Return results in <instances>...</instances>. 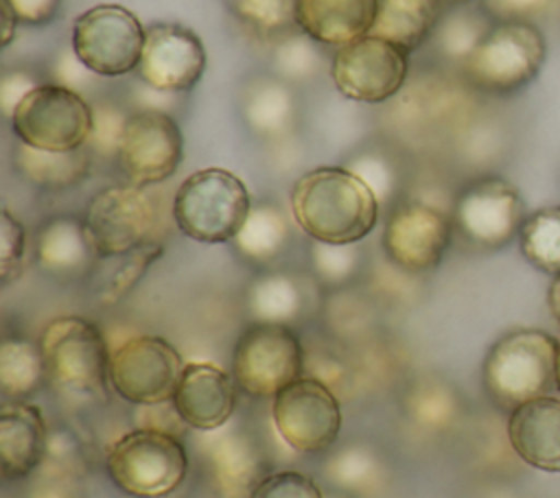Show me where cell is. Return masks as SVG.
<instances>
[{
    "label": "cell",
    "mask_w": 560,
    "mask_h": 498,
    "mask_svg": "<svg viewBox=\"0 0 560 498\" xmlns=\"http://www.w3.org/2000/svg\"><path fill=\"white\" fill-rule=\"evenodd\" d=\"M378 199L346 166H319L295 179L291 214L311 238L330 245L363 240L378 221Z\"/></svg>",
    "instance_id": "1"
},
{
    "label": "cell",
    "mask_w": 560,
    "mask_h": 498,
    "mask_svg": "<svg viewBox=\"0 0 560 498\" xmlns=\"http://www.w3.org/2000/svg\"><path fill=\"white\" fill-rule=\"evenodd\" d=\"M46 380L63 395L105 400L109 384V347L98 325L85 317H57L39 336Z\"/></svg>",
    "instance_id": "2"
},
{
    "label": "cell",
    "mask_w": 560,
    "mask_h": 498,
    "mask_svg": "<svg viewBox=\"0 0 560 498\" xmlns=\"http://www.w3.org/2000/svg\"><path fill=\"white\" fill-rule=\"evenodd\" d=\"M560 341L542 330H514L503 334L486 354L483 387L505 408L542 398L556 384Z\"/></svg>",
    "instance_id": "3"
},
{
    "label": "cell",
    "mask_w": 560,
    "mask_h": 498,
    "mask_svg": "<svg viewBox=\"0 0 560 498\" xmlns=\"http://www.w3.org/2000/svg\"><path fill=\"white\" fill-rule=\"evenodd\" d=\"M249 210L247 186L225 168H201L188 175L173 199L179 232L208 245L234 240Z\"/></svg>",
    "instance_id": "4"
},
{
    "label": "cell",
    "mask_w": 560,
    "mask_h": 498,
    "mask_svg": "<svg viewBox=\"0 0 560 498\" xmlns=\"http://www.w3.org/2000/svg\"><path fill=\"white\" fill-rule=\"evenodd\" d=\"M105 467L122 494L164 498L182 487L188 474V454L177 435L136 428L112 443Z\"/></svg>",
    "instance_id": "5"
},
{
    "label": "cell",
    "mask_w": 560,
    "mask_h": 498,
    "mask_svg": "<svg viewBox=\"0 0 560 498\" xmlns=\"http://www.w3.org/2000/svg\"><path fill=\"white\" fill-rule=\"evenodd\" d=\"M545 55V37L532 22H494L462 63V74L479 92L512 94L538 76Z\"/></svg>",
    "instance_id": "6"
},
{
    "label": "cell",
    "mask_w": 560,
    "mask_h": 498,
    "mask_svg": "<svg viewBox=\"0 0 560 498\" xmlns=\"http://www.w3.org/2000/svg\"><path fill=\"white\" fill-rule=\"evenodd\" d=\"M302 374L304 349L291 325L254 321L238 334L232 352V376L247 395L276 398Z\"/></svg>",
    "instance_id": "7"
},
{
    "label": "cell",
    "mask_w": 560,
    "mask_h": 498,
    "mask_svg": "<svg viewBox=\"0 0 560 498\" xmlns=\"http://www.w3.org/2000/svg\"><path fill=\"white\" fill-rule=\"evenodd\" d=\"M11 127L18 140L35 149H83L92 129V105L79 92L48 81L18 105Z\"/></svg>",
    "instance_id": "8"
},
{
    "label": "cell",
    "mask_w": 560,
    "mask_h": 498,
    "mask_svg": "<svg viewBox=\"0 0 560 498\" xmlns=\"http://www.w3.org/2000/svg\"><path fill=\"white\" fill-rule=\"evenodd\" d=\"M147 28L120 4H96L72 24V50L96 76L138 70Z\"/></svg>",
    "instance_id": "9"
},
{
    "label": "cell",
    "mask_w": 560,
    "mask_h": 498,
    "mask_svg": "<svg viewBox=\"0 0 560 498\" xmlns=\"http://www.w3.org/2000/svg\"><path fill=\"white\" fill-rule=\"evenodd\" d=\"M184 367L179 352L166 339L140 334L112 352L109 384L131 404H164L173 400Z\"/></svg>",
    "instance_id": "10"
},
{
    "label": "cell",
    "mask_w": 560,
    "mask_h": 498,
    "mask_svg": "<svg viewBox=\"0 0 560 498\" xmlns=\"http://www.w3.org/2000/svg\"><path fill=\"white\" fill-rule=\"evenodd\" d=\"M407 50L400 46L365 35L335 50L330 79L337 92L357 103H385L394 98L409 74Z\"/></svg>",
    "instance_id": "11"
},
{
    "label": "cell",
    "mask_w": 560,
    "mask_h": 498,
    "mask_svg": "<svg viewBox=\"0 0 560 498\" xmlns=\"http://www.w3.org/2000/svg\"><path fill=\"white\" fill-rule=\"evenodd\" d=\"M90 242L98 258H116L149 242L155 205L144 188L116 183L98 190L83 214Z\"/></svg>",
    "instance_id": "12"
},
{
    "label": "cell",
    "mask_w": 560,
    "mask_h": 498,
    "mask_svg": "<svg viewBox=\"0 0 560 498\" xmlns=\"http://www.w3.org/2000/svg\"><path fill=\"white\" fill-rule=\"evenodd\" d=\"M184 138L177 120L162 109L131 111L118 146V168L133 186L166 181L179 168Z\"/></svg>",
    "instance_id": "13"
},
{
    "label": "cell",
    "mask_w": 560,
    "mask_h": 498,
    "mask_svg": "<svg viewBox=\"0 0 560 498\" xmlns=\"http://www.w3.org/2000/svg\"><path fill=\"white\" fill-rule=\"evenodd\" d=\"M278 435L298 452L328 450L341 430V406L319 378H298L273 398Z\"/></svg>",
    "instance_id": "14"
},
{
    "label": "cell",
    "mask_w": 560,
    "mask_h": 498,
    "mask_svg": "<svg viewBox=\"0 0 560 498\" xmlns=\"http://www.w3.org/2000/svg\"><path fill=\"white\" fill-rule=\"evenodd\" d=\"M453 218L422 201H402L392 208L383 229V251L400 271H433L453 238Z\"/></svg>",
    "instance_id": "15"
},
{
    "label": "cell",
    "mask_w": 560,
    "mask_h": 498,
    "mask_svg": "<svg viewBox=\"0 0 560 498\" xmlns=\"http://www.w3.org/2000/svg\"><path fill=\"white\" fill-rule=\"evenodd\" d=\"M523 201L518 190L501 177H483L468 183L453 210L455 227L475 245L503 247L523 225Z\"/></svg>",
    "instance_id": "16"
},
{
    "label": "cell",
    "mask_w": 560,
    "mask_h": 498,
    "mask_svg": "<svg viewBox=\"0 0 560 498\" xmlns=\"http://www.w3.org/2000/svg\"><path fill=\"white\" fill-rule=\"evenodd\" d=\"M206 48L199 35L182 24L160 22L147 28L138 79L166 94L192 90L206 70Z\"/></svg>",
    "instance_id": "17"
},
{
    "label": "cell",
    "mask_w": 560,
    "mask_h": 498,
    "mask_svg": "<svg viewBox=\"0 0 560 498\" xmlns=\"http://www.w3.org/2000/svg\"><path fill=\"white\" fill-rule=\"evenodd\" d=\"M232 378L210 363L186 365L171 400L182 422L201 432L225 426L236 406Z\"/></svg>",
    "instance_id": "18"
},
{
    "label": "cell",
    "mask_w": 560,
    "mask_h": 498,
    "mask_svg": "<svg viewBox=\"0 0 560 498\" xmlns=\"http://www.w3.org/2000/svg\"><path fill=\"white\" fill-rule=\"evenodd\" d=\"M508 437L527 465L560 472V400L542 395L516 406L508 422Z\"/></svg>",
    "instance_id": "19"
},
{
    "label": "cell",
    "mask_w": 560,
    "mask_h": 498,
    "mask_svg": "<svg viewBox=\"0 0 560 498\" xmlns=\"http://www.w3.org/2000/svg\"><path fill=\"white\" fill-rule=\"evenodd\" d=\"M48 430L37 406L11 400L0 408V463L7 481L24 478L46 456Z\"/></svg>",
    "instance_id": "20"
},
{
    "label": "cell",
    "mask_w": 560,
    "mask_h": 498,
    "mask_svg": "<svg viewBox=\"0 0 560 498\" xmlns=\"http://www.w3.org/2000/svg\"><path fill=\"white\" fill-rule=\"evenodd\" d=\"M376 9L378 0H298L295 22L317 44L341 48L370 35Z\"/></svg>",
    "instance_id": "21"
},
{
    "label": "cell",
    "mask_w": 560,
    "mask_h": 498,
    "mask_svg": "<svg viewBox=\"0 0 560 498\" xmlns=\"http://www.w3.org/2000/svg\"><path fill=\"white\" fill-rule=\"evenodd\" d=\"M206 467L223 498H243L267 476L258 443L238 430L219 435L206 450Z\"/></svg>",
    "instance_id": "22"
},
{
    "label": "cell",
    "mask_w": 560,
    "mask_h": 498,
    "mask_svg": "<svg viewBox=\"0 0 560 498\" xmlns=\"http://www.w3.org/2000/svg\"><path fill=\"white\" fill-rule=\"evenodd\" d=\"M300 105L295 90L278 74H254L241 92V116L249 131L278 140L293 131Z\"/></svg>",
    "instance_id": "23"
},
{
    "label": "cell",
    "mask_w": 560,
    "mask_h": 498,
    "mask_svg": "<svg viewBox=\"0 0 560 498\" xmlns=\"http://www.w3.org/2000/svg\"><path fill=\"white\" fill-rule=\"evenodd\" d=\"M35 258L44 273L55 277H81L98 258L83 218L52 216L42 223L35 238Z\"/></svg>",
    "instance_id": "24"
},
{
    "label": "cell",
    "mask_w": 560,
    "mask_h": 498,
    "mask_svg": "<svg viewBox=\"0 0 560 498\" xmlns=\"http://www.w3.org/2000/svg\"><path fill=\"white\" fill-rule=\"evenodd\" d=\"M13 166L22 179L44 190H66L90 175L88 149L44 151L15 138Z\"/></svg>",
    "instance_id": "25"
},
{
    "label": "cell",
    "mask_w": 560,
    "mask_h": 498,
    "mask_svg": "<svg viewBox=\"0 0 560 498\" xmlns=\"http://www.w3.org/2000/svg\"><path fill=\"white\" fill-rule=\"evenodd\" d=\"M440 17V0H378L370 35L383 37L411 52L431 39Z\"/></svg>",
    "instance_id": "26"
},
{
    "label": "cell",
    "mask_w": 560,
    "mask_h": 498,
    "mask_svg": "<svg viewBox=\"0 0 560 498\" xmlns=\"http://www.w3.org/2000/svg\"><path fill=\"white\" fill-rule=\"evenodd\" d=\"M289 236L291 229L284 212L276 203L262 201L252 205L243 227L232 242L245 260L256 264H269L284 253Z\"/></svg>",
    "instance_id": "27"
},
{
    "label": "cell",
    "mask_w": 560,
    "mask_h": 498,
    "mask_svg": "<svg viewBox=\"0 0 560 498\" xmlns=\"http://www.w3.org/2000/svg\"><path fill=\"white\" fill-rule=\"evenodd\" d=\"M247 308L254 321L289 325L304 310L302 284L291 273H262L247 288Z\"/></svg>",
    "instance_id": "28"
},
{
    "label": "cell",
    "mask_w": 560,
    "mask_h": 498,
    "mask_svg": "<svg viewBox=\"0 0 560 498\" xmlns=\"http://www.w3.org/2000/svg\"><path fill=\"white\" fill-rule=\"evenodd\" d=\"M492 24V17L483 9H468V4L451 7V11L442 13L431 39L444 59L462 66L488 35Z\"/></svg>",
    "instance_id": "29"
},
{
    "label": "cell",
    "mask_w": 560,
    "mask_h": 498,
    "mask_svg": "<svg viewBox=\"0 0 560 498\" xmlns=\"http://www.w3.org/2000/svg\"><path fill=\"white\" fill-rule=\"evenodd\" d=\"M46 380L39 343L28 339H7L0 345V391L9 400L35 393Z\"/></svg>",
    "instance_id": "30"
},
{
    "label": "cell",
    "mask_w": 560,
    "mask_h": 498,
    "mask_svg": "<svg viewBox=\"0 0 560 498\" xmlns=\"http://www.w3.org/2000/svg\"><path fill=\"white\" fill-rule=\"evenodd\" d=\"M521 251L536 269L560 273V205H547L525 216L518 232Z\"/></svg>",
    "instance_id": "31"
},
{
    "label": "cell",
    "mask_w": 560,
    "mask_h": 498,
    "mask_svg": "<svg viewBox=\"0 0 560 498\" xmlns=\"http://www.w3.org/2000/svg\"><path fill=\"white\" fill-rule=\"evenodd\" d=\"M324 63L322 48L300 28L276 39L271 50L273 74L289 81L291 85L313 79Z\"/></svg>",
    "instance_id": "32"
},
{
    "label": "cell",
    "mask_w": 560,
    "mask_h": 498,
    "mask_svg": "<svg viewBox=\"0 0 560 498\" xmlns=\"http://www.w3.org/2000/svg\"><path fill=\"white\" fill-rule=\"evenodd\" d=\"M234 17L254 35L278 39L298 28V0H230Z\"/></svg>",
    "instance_id": "33"
},
{
    "label": "cell",
    "mask_w": 560,
    "mask_h": 498,
    "mask_svg": "<svg viewBox=\"0 0 560 498\" xmlns=\"http://www.w3.org/2000/svg\"><path fill=\"white\" fill-rule=\"evenodd\" d=\"M164 247L155 240H149L140 245L138 249L118 256V264L112 269V273L98 284V297L101 304H116L120 301L149 271V266L162 256Z\"/></svg>",
    "instance_id": "34"
},
{
    "label": "cell",
    "mask_w": 560,
    "mask_h": 498,
    "mask_svg": "<svg viewBox=\"0 0 560 498\" xmlns=\"http://www.w3.org/2000/svg\"><path fill=\"white\" fill-rule=\"evenodd\" d=\"M311 264L317 280L326 286H343L348 284L359 266H361V249L359 242L350 245H330L313 240L311 245Z\"/></svg>",
    "instance_id": "35"
},
{
    "label": "cell",
    "mask_w": 560,
    "mask_h": 498,
    "mask_svg": "<svg viewBox=\"0 0 560 498\" xmlns=\"http://www.w3.org/2000/svg\"><path fill=\"white\" fill-rule=\"evenodd\" d=\"M127 118H129V114L114 100L94 103L88 149L103 157H116Z\"/></svg>",
    "instance_id": "36"
},
{
    "label": "cell",
    "mask_w": 560,
    "mask_h": 498,
    "mask_svg": "<svg viewBox=\"0 0 560 498\" xmlns=\"http://www.w3.org/2000/svg\"><path fill=\"white\" fill-rule=\"evenodd\" d=\"M357 177H361L370 190L376 194L378 203L387 201L398 186V170L387 153L383 151H363L354 155L348 166Z\"/></svg>",
    "instance_id": "37"
},
{
    "label": "cell",
    "mask_w": 560,
    "mask_h": 498,
    "mask_svg": "<svg viewBox=\"0 0 560 498\" xmlns=\"http://www.w3.org/2000/svg\"><path fill=\"white\" fill-rule=\"evenodd\" d=\"M453 395L438 384L418 387L407 398V413L427 428H440L453 417Z\"/></svg>",
    "instance_id": "38"
},
{
    "label": "cell",
    "mask_w": 560,
    "mask_h": 498,
    "mask_svg": "<svg viewBox=\"0 0 560 498\" xmlns=\"http://www.w3.org/2000/svg\"><path fill=\"white\" fill-rule=\"evenodd\" d=\"M247 498H324L317 483L295 470L267 474Z\"/></svg>",
    "instance_id": "39"
},
{
    "label": "cell",
    "mask_w": 560,
    "mask_h": 498,
    "mask_svg": "<svg viewBox=\"0 0 560 498\" xmlns=\"http://www.w3.org/2000/svg\"><path fill=\"white\" fill-rule=\"evenodd\" d=\"M24 227L22 223L4 208L0 212V277L2 284H9L15 280L22 271V258H24Z\"/></svg>",
    "instance_id": "40"
},
{
    "label": "cell",
    "mask_w": 560,
    "mask_h": 498,
    "mask_svg": "<svg viewBox=\"0 0 560 498\" xmlns=\"http://www.w3.org/2000/svg\"><path fill=\"white\" fill-rule=\"evenodd\" d=\"M553 4L556 0H481V9L497 22H529Z\"/></svg>",
    "instance_id": "41"
},
{
    "label": "cell",
    "mask_w": 560,
    "mask_h": 498,
    "mask_svg": "<svg viewBox=\"0 0 560 498\" xmlns=\"http://www.w3.org/2000/svg\"><path fill=\"white\" fill-rule=\"evenodd\" d=\"M42 85V81L37 79V74H33L31 70L24 68H15V70H7L2 74L0 81V107L2 114L11 120L13 111L18 109V105L37 87Z\"/></svg>",
    "instance_id": "42"
},
{
    "label": "cell",
    "mask_w": 560,
    "mask_h": 498,
    "mask_svg": "<svg viewBox=\"0 0 560 498\" xmlns=\"http://www.w3.org/2000/svg\"><path fill=\"white\" fill-rule=\"evenodd\" d=\"M92 74L94 72L85 68V63L77 57L72 46L61 50L57 55V59L52 61V76H55L52 83H59V85L70 87L74 92H79V87H85L90 83Z\"/></svg>",
    "instance_id": "43"
},
{
    "label": "cell",
    "mask_w": 560,
    "mask_h": 498,
    "mask_svg": "<svg viewBox=\"0 0 560 498\" xmlns=\"http://www.w3.org/2000/svg\"><path fill=\"white\" fill-rule=\"evenodd\" d=\"M24 24H46L57 15L61 0H7Z\"/></svg>",
    "instance_id": "44"
},
{
    "label": "cell",
    "mask_w": 560,
    "mask_h": 498,
    "mask_svg": "<svg viewBox=\"0 0 560 498\" xmlns=\"http://www.w3.org/2000/svg\"><path fill=\"white\" fill-rule=\"evenodd\" d=\"M18 22L20 20H18L15 11L11 9V4L7 0H2V46H7L13 39Z\"/></svg>",
    "instance_id": "45"
},
{
    "label": "cell",
    "mask_w": 560,
    "mask_h": 498,
    "mask_svg": "<svg viewBox=\"0 0 560 498\" xmlns=\"http://www.w3.org/2000/svg\"><path fill=\"white\" fill-rule=\"evenodd\" d=\"M31 498H72L70 491L66 487H61L59 483H46L39 489H35L31 494Z\"/></svg>",
    "instance_id": "46"
},
{
    "label": "cell",
    "mask_w": 560,
    "mask_h": 498,
    "mask_svg": "<svg viewBox=\"0 0 560 498\" xmlns=\"http://www.w3.org/2000/svg\"><path fill=\"white\" fill-rule=\"evenodd\" d=\"M547 304L553 312V317L560 321V273L553 275L551 284H549V293H547Z\"/></svg>",
    "instance_id": "47"
},
{
    "label": "cell",
    "mask_w": 560,
    "mask_h": 498,
    "mask_svg": "<svg viewBox=\"0 0 560 498\" xmlns=\"http://www.w3.org/2000/svg\"><path fill=\"white\" fill-rule=\"evenodd\" d=\"M440 2L446 7H462V4H470L472 0H440Z\"/></svg>",
    "instance_id": "48"
},
{
    "label": "cell",
    "mask_w": 560,
    "mask_h": 498,
    "mask_svg": "<svg viewBox=\"0 0 560 498\" xmlns=\"http://www.w3.org/2000/svg\"><path fill=\"white\" fill-rule=\"evenodd\" d=\"M556 387L560 389V347H558V365H556Z\"/></svg>",
    "instance_id": "49"
}]
</instances>
